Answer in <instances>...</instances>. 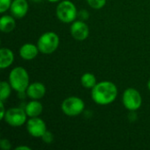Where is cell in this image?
I'll list each match as a JSON object with an SVG mask.
<instances>
[{
	"mask_svg": "<svg viewBox=\"0 0 150 150\" xmlns=\"http://www.w3.org/2000/svg\"><path fill=\"white\" fill-rule=\"evenodd\" d=\"M117 95L118 89L116 85L110 81L99 82L91 89V98L93 101L99 105L112 104L116 99Z\"/></svg>",
	"mask_w": 150,
	"mask_h": 150,
	"instance_id": "6da1fadb",
	"label": "cell"
},
{
	"mask_svg": "<svg viewBox=\"0 0 150 150\" xmlns=\"http://www.w3.org/2000/svg\"><path fill=\"white\" fill-rule=\"evenodd\" d=\"M9 83L15 91L18 93L25 92L29 86V75L24 68L16 67L10 72Z\"/></svg>",
	"mask_w": 150,
	"mask_h": 150,
	"instance_id": "7a4b0ae2",
	"label": "cell"
},
{
	"mask_svg": "<svg viewBox=\"0 0 150 150\" xmlns=\"http://www.w3.org/2000/svg\"><path fill=\"white\" fill-rule=\"evenodd\" d=\"M59 43V36L55 33L47 32L39 38L37 46L40 53L44 54H50L58 48Z\"/></svg>",
	"mask_w": 150,
	"mask_h": 150,
	"instance_id": "3957f363",
	"label": "cell"
},
{
	"mask_svg": "<svg viewBox=\"0 0 150 150\" xmlns=\"http://www.w3.org/2000/svg\"><path fill=\"white\" fill-rule=\"evenodd\" d=\"M77 15L76 5L69 0H63L57 5L56 16L63 23L74 22Z\"/></svg>",
	"mask_w": 150,
	"mask_h": 150,
	"instance_id": "277c9868",
	"label": "cell"
},
{
	"mask_svg": "<svg viewBox=\"0 0 150 150\" xmlns=\"http://www.w3.org/2000/svg\"><path fill=\"white\" fill-rule=\"evenodd\" d=\"M62 111L69 117L80 115L84 110V102L77 97H69L62 103Z\"/></svg>",
	"mask_w": 150,
	"mask_h": 150,
	"instance_id": "5b68a950",
	"label": "cell"
},
{
	"mask_svg": "<svg viewBox=\"0 0 150 150\" xmlns=\"http://www.w3.org/2000/svg\"><path fill=\"white\" fill-rule=\"evenodd\" d=\"M122 102L124 106L127 110L134 112L141 108L142 104V98L137 90L134 88H128L123 93Z\"/></svg>",
	"mask_w": 150,
	"mask_h": 150,
	"instance_id": "8992f818",
	"label": "cell"
},
{
	"mask_svg": "<svg viewBox=\"0 0 150 150\" xmlns=\"http://www.w3.org/2000/svg\"><path fill=\"white\" fill-rule=\"evenodd\" d=\"M27 117L25 109L15 107L6 111L4 120L11 127H20L26 122Z\"/></svg>",
	"mask_w": 150,
	"mask_h": 150,
	"instance_id": "52a82bcc",
	"label": "cell"
},
{
	"mask_svg": "<svg viewBox=\"0 0 150 150\" xmlns=\"http://www.w3.org/2000/svg\"><path fill=\"white\" fill-rule=\"evenodd\" d=\"M26 129L29 134L33 137L41 138L47 131V126L43 120L39 117H34L26 121Z\"/></svg>",
	"mask_w": 150,
	"mask_h": 150,
	"instance_id": "ba28073f",
	"label": "cell"
},
{
	"mask_svg": "<svg viewBox=\"0 0 150 150\" xmlns=\"http://www.w3.org/2000/svg\"><path fill=\"white\" fill-rule=\"evenodd\" d=\"M70 33L76 40H84L88 38L90 31L88 25L83 20H76L71 24Z\"/></svg>",
	"mask_w": 150,
	"mask_h": 150,
	"instance_id": "9c48e42d",
	"label": "cell"
},
{
	"mask_svg": "<svg viewBox=\"0 0 150 150\" xmlns=\"http://www.w3.org/2000/svg\"><path fill=\"white\" fill-rule=\"evenodd\" d=\"M28 8L29 5L26 0H13L11 4L10 11L15 18H22L26 15Z\"/></svg>",
	"mask_w": 150,
	"mask_h": 150,
	"instance_id": "30bf717a",
	"label": "cell"
},
{
	"mask_svg": "<svg viewBox=\"0 0 150 150\" xmlns=\"http://www.w3.org/2000/svg\"><path fill=\"white\" fill-rule=\"evenodd\" d=\"M25 92H26V96L29 97L31 99L39 100L45 96L46 87L41 83H39V82L33 83L29 84Z\"/></svg>",
	"mask_w": 150,
	"mask_h": 150,
	"instance_id": "8fae6325",
	"label": "cell"
},
{
	"mask_svg": "<svg viewBox=\"0 0 150 150\" xmlns=\"http://www.w3.org/2000/svg\"><path fill=\"white\" fill-rule=\"evenodd\" d=\"M39 52L40 50L38 46H35L33 43H25L19 48V55L25 61H31L34 59L38 55Z\"/></svg>",
	"mask_w": 150,
	"mask_h": 150,
	"instance_id": "7c38bea8",
	"label": "cell"
},
{
	"mask_svg": "<svg viewBox=\"0 0 150 150\" xmlns=\"http://www.w3.org/2000/svg\"><path fill=\"white\" fill-rule=\"evenodd\" d=\"M14 62L13 52L6 47L0 49V69H4L10 67Z\"/></svg>",
	"mask_w": 150,
	"mask_h": 150,
	"instance_id": "4fadbf2b",
	"label": "cell"
},
{
	"mask_svg": "<svg viewBox=\"0 0 150 150\" xmlns=\"http://www.w3.org/2000/svg\"><path fill=\"white\" fill-rule=\"evenodd\" d=\"M25 111L27 116L30 118L39 117L43 111V105L40 102L35 99H33V101H30L29 103L25 105Z\"/></svg>",
	"mask_w": 150,
	"mask_h": 150,
	"instance_id": "5bb4252c",
	"label": "cell"
},
{
	"mask_svg": "<svg viewBox=\"0 0 150 150\" xmlns=\"http://www.w3.org/2000/svg\"><path fill=\"white\" fill-rule=\"evenodd\" d=\"M16 26L15 18L13 16L4 15L0 18V29L3 33H8L13 31Z\"/></svg>",
	"mask_w": 150,
	"mask_h": 150,
	"instance_id": "9a60e30c",
	"label": "cell"
},
{
	"mask_svg": "<svg viewBox=\"0 0 150 150\" xmlns=\"http://www.w3.org/2000/svg\"><path fill=\"white\" fill-rule=\"evenodd\" d=\"M81 83H82L83 87H84L86 89H92L98 83H97L96 76L92 73L87 72L82 76Z\"/></svg>",
	"mask_w": 150,
	"mask_h": 150,
	"instance_id": "2e32d148",
	"label": "cell"
},
{
	"mask_svg": "<svg viewBox=\"0 0 150 150\" xmlns=\"http://www.w3.org/2000/svg\"><path fill=\"white\" fill-rule=\"evenodd\" d=\"M11 86L10 83H7L5 81H2L0 83V100L4 101L7 99L11 92Z\"/></svg>",
	"mask_w": 150,
	"mask_h": 150,
	"instance_id": "e0dca14e",
	"label": "cell"
},
{
	"mask_svg": "<svg viewBox=\"0 0 150 150\" xmlns=\"http://www.w3.org/2000/svg\"><path fill=\"white\" fill-rule=\"evenodd\" d=\"M87 2L91 8L96 10L103 8L106 4V0H87Z\"/></svg>",
	"mask_w": 150,
	"mask_h": 150,
	"instance_id": "ac0fdd59",
	"label": "cell"
},
{
	"mask_svg": "<svg viewBox=\"0 0 150 150\" xmlns=\"http://www.w3.org/2000/svg\"><path fill=\"white\" fill-rule=\"evenodd\" d=\"M11 3H12L11 0H0V12L4 13L8 9H10Z\"/></svg>",
	"mask_w": 150,
	"mask_h": 150,
	"instance_id": "d6986e66",
	"label": "cell"
},
{
	"mask_svg": "<svg viewBox=\"0 0 150 150\" xmlns=\"http://www.w3.org/2000/svg\"><path fill=\"white\" fill-rule=\"evenodd\" d=\"M41 139H42V141H43L45 143H47V144H51V143L53 142V141H54V135H53V134H52L51 132L46 131L45 134L42 135Z\"/></svg>",
	"mask_w": 150,
	"mask_h": 150,
	"instance_id": "ffe728a7",
	"label": "cell"
},
{
	"mask_svg": "<svg viewBox=\"0 0 150 150\" xmlns=\"http://www.w3.org/2000/svg\"><path fill=\"white\" fill-rule=\"evenodd\" d=\"M0 148L3 150H10L11 148V144L7 139H2L0 141Z\"/></svg>",
	"mask_w": 150,
	"mask_h": 150,
	"instance_id": "44dd1931",
	"label": "cell"
},
{
	"mask_svg": "<svg viewBox=\"0 0 150 150\" xmlns=\"http://www.w3.org/2000/svg\"><path fill=\"white\" fill-rule=\"evenodd\" d=\"M78 16L81 18V20H86L88 18V17H89V13H88L87 11L82 10L81 11L78 12Z\"/></svg>",
	"mask_w": 150,
	"mask_h": 150,
	"instance_id": "7402d4cb",
	"label": "cell"
},
{
	"mask_svg": "<svg viewBox=\"0 0 150 150\" xmlns=\"http://www.w3.org/2000/svg\"><path fill=\"white\" fill-rule=\"evenodd\" d=\"M0 109H1V113H0V119L1 120H4V115H5V109H4V101L0 100Z\"/></svg>",
	"mask_w": 150,
	"mask_h": 150,
	"instance_id": "603a6c76",
	"label": "cell"
},
{
	"mask_svg": "<svg viewBox=\"0 0 150 150\" xmlns=\"http://www.w3.org/2000/svg\"><path fill=\"white\" fill-rule=\"evenodd\" d=\"M32 149L27 147V146H19V147H17L16 150H31Z\"/></svg>",
	"mask_w": 150,
	"mask_h": 150,
	"instance_id": "cb8c5ba5",
	"label": "cell"
},
{
	"mask_svg": "<svg viewBox=\"0 0 150 150\" xmlns=\"http://www.w3.org/2000/svg\"><path fill=\"white\" fill-rule=\"evenodd\" d=\"M31 1H33V2H34V3H40L42 0H31Z\"/></svg>",
	"mask_w": 150,
	"mask_h": 150,
	"instance_id": "d4e9b609",
	"label": "cell"
},
{
	"mask_svg": "<svg viewBox=\"0 0 150 150\" xmlns=\"http://www.w3.org/2000/svg\"><path fill=\"white\" fill-rule=\"evenodd\" d=\"M47 1H49V2H51V3H55V2H58V1H60V0H47Z\"/></svg>",
	"mask_w": 150,
	"mask_h": 150,
	"instance_id": "484cf974",
	"label": "cell"
},
{
	"mask_svg": "<svg viewBox=\"0 0 150 150\" xmlns=\"http://www.w3.org/2000/svg\"><path fill=\"white\" fill-rule=\"evenodd\" d=\"M148 88H149V90L150 91V79L149 80V82H148Z\"/></svg>",
	"mask_w": 150,
	"mask_h": 150,
	"instance_id": "4316f807",
	"label": "cell"
}]
</instances>
